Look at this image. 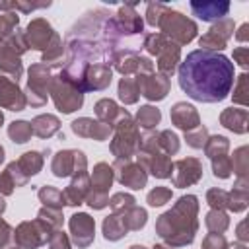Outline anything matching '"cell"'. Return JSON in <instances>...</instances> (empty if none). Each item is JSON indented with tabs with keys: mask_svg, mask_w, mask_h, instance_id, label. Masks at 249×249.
<instances>
[{
	"mask_svg": "<svg viewBox=\"0 0 249 249\" xmlns=\"http://www.w3.org/2000/svg\"><path fill=\"white\" fill-rule=\"evenodd\" d=\"M233 80V62L214 51H193L179 66L181 89L191 99L202 103H216L226 99Z\"/></svg>",
	"mask_w": 249,
	"mask_h": 249,
	"instance_id": "cell-1",
	"label": "cell"
},
{
	"mask_svg": "<svg viewBox=\"0 0 249 249\" xmlns=\"http://www.w3.org/2000/svg\"><path fill=\"white\" fill-rule=\"evenodd\" d=\"M196 208H198L196 196H193V195L181 196L179 202L169 212L160 216V220L156 224V230L161 235V239H165L167 243H171L175 247L191 243L196 230L187 228V222L189 224H196V220H195Z\"/></svg>",
	"mask_w": 249,
	"mask_h": 249,
	"instance_id": "cell-2",
	"label": "cell"
},
{
	"mask_svg": "<svg viewBox=\"0 0 249 249\" xmlns=\"http://www.w3.org/2000/svg\"><path fill=\"white\" fill-rule=\"evenodd\" d=\"M158 27H161L163 35H169L179 45L189 43L196 35V25L191 19H187L183 14L173 12V10H165V14L161 16Z\"/></svg>",
	"mask_w": 249,
	"mask_h": 249,
	"instance_id": "cell-3",
	"label": "cell"
},
{
	"mask_svg": "<svg viewBox=\"0 0 249 249\" xmlns=\"http://www.w3.org/2000/svg\"><path fill=\"white\" fill-rule=\"evenodd\" d=\"M49 88H51V93H53V99H54L56 109L62 111V113L76 111L82 105V101H84V93L78 88H74L70 82H66L62 76L51 80V86Z\"/></svg>",
	"mask_w": 249,
	"mask_h": 249,
	"instance_id": "cell-4",
	"label": "cell"
},
{
	"mask_svg": "<svg viewBox=\"0 0 249 249\" xmlns=\"http://www.w3.org/2000/svg\"><path fill=\"white\" fill-rule=\"evenodd\" d=\"M51 230L43 220H33V222H23L19 224V228L16 230V243L21 247V249H37L39 245L47 243L49 237H51Z\"/></svg>",
	"mask_w": 249,
	"mask_h": 249,
	"instance_id": "cell-5",
	"label": "cell"
},
{
	"mask_svg": "<svg viewBox=\"0 0 249 249\" xmlns=\"http://www.w3.org/2000/svg\"><path fill=\"white\" fill-rule=\"evenodd\" d=\"M51 70L47 64H33L27 80V99L31 105H43L47 101V88L51 86Z\"/></svg>",
	"mask_w": 249,
	"mask_h": 249,
	"instance_id": "cell-6",
	"label": "cell"
},
{
	"mask_svg": "<svg viewBox=\"0 0 249 249\" xmlns=\"http://www.w3.org/2000/svg\"><path fill=\"white\" fill-rule=\"evenodd\" d=\"M86 171V156L80 150L58 152L53 160V173L56 177H68L70 173Z\"/></svg>",
	"mask_w": 249,
	"mask_h": 249,
	"instance_id": "cell-7",
	"label": "cell"
},
{
	"mask_svg": "<svg viewBox=\"0 0 249 249\" xmlns=\"http://www.w3.org/2000/svg\"><path fill=\"white\" fill-rule=\"evenodd\" d=\"M136 84H138V91L150 99V101H156V99H163L167 89H169V82L163 74H154V72H146V74H138L136 78Z\"/></svg>",
	"mask_w": 249,
	"mask_h": 249,
	"instance_id": "cell-8",
	"label": "cell"
},
{
	"mask_svg": "<svg viewBox=\"0 0 249 249\" xmlns=\"http://www.w3.org/2000/svg\"><path fill=\"white\" fill-rule=\"evenodd\" d=\"M93 218H89V214L86 212H78L70 218V231H72V239L78 247H88L93 241Z\"/></svg>",
	"mask_w": 249,
	"mask_h": 249,
	"instance_id": "cell-9",
	"label": "cell"
},
{
	"mask_svg": "<svg viewBox=\"0 0 249 249\" xmlns=\"http://www.w3.org/2000/svg\"><path fill=\"white\" fill-rule=\"evenodd\" d=\"M53 35H54V31H53V27H51L45 19H33V21L27 25L25 41H27V47L45 51V49L49 47Z\"/></svg>",
	"mask_w": 249,
	"mask_h": 249,
	"instance_id": "cell-10",
	"label": "cell"
},
{
	"mask_svg": "<svg viewBox=\"0 0 249 249\" xmlns=\"http://www.w3.org/2000/svg\"><path fill=\"white\" fill-rule=\"evenodd\" d=\"M175 173H173V185L175 187H187L191 183H196L202 175V165L198 160L195 158H187V160H179L175 163Z\"/></svg>",
	"mask_w": 249,
	"mask_h": 249,
	"instance_id": "cell-11",
	"label": "cell"
},
{
	"mask_svg": "<svg viewBox=\"0 0 249 249\" xmlns=\"http://www.w3.org/2000/svg\"><path fill=\"white\" fill-rule=\"evenodd\" d=\"M231 31H233V23L230 19H224L218 25H214L206 35L200 37V47H204L206 51L218 53V51H222L226 47V41L230 39Z\"/></svg>",
	"mask_w": 249,
	"mask_h": 249,
	"instance_id": "cell-12",
	"label": "cell"
},
{
	"mask_svg": "<svg viewBox=\"0 0 249 249\" xmlns=\"http://www.w3.org/2000/svg\"><path fill=\"white\" fill-rule=\"evenodd\" d=\"M115 167H121L119 171V181L124 187L130 189H142L146 185V169L140 163H130L128 160H117Z\"/></svg>",
	"mask_w": 249,
	"mask_h": 249,
	"instance_id": "cell-13",
	"label": "cell"
},
{
	"mask_svg": "<svg viewBox=\"0 0 249 249\" xmlns=\"http://www.w3.org/2000/svg\"><path fill=\"white\" fill-rule=\"evenodd\" d=\"M25 103V95L19 91L18 84L0 76V105L8 107L10 111H21Z\"/></svg>",
	"mask_w": 249,
	"mask_h": 249,
	"instance_id": "cell-14",
	"label": "cell"
},
{
	"mask_svg": "<svg viewBox=\"0 0 249 249\" xmlns=\"http://www.w3.org/2000/svg\"><path fill=\"white\" fill-rule=\"evenodd\" d=\"M89 193V179H88V173L86 171H78L74 181L62 191L64 195V202L70 204V206H76V204H82V200L88 196Z\"/></svg>",
	"mask_w": 249,
	"mask_h": 249,
	"instance_id": "cell-15",
	"label": "cell"
},
{
	"mask_svg": "<svg viewBox=\"0 0 249 249\" xmlns=\"http://www.w3.org/2000/svg\"><path fill=\"white\" fill-rule=\"evenodd\" d=\"M72 130L80 136H88V138H95V140H105L111 134V124L105 123H97L91 119H78L72 123Z\"/></svg>",
	"mask_w": 249,
	"mask_h": 249,
	"instance_id": "cell-16",
	"label": "cell"
},
{
	"mask_svg": "<svg viewBox=\"0 0 249 249\" xmlns=\"http://www.w3.org/2000/svg\"><path fill=\"white\" fill-rule=\"evenodd\" d=\"M191 10L202 21H214L228 14L230 4L228 2H191Z\"/></svg>",
	"mask_w": 249,
	"mask_h": 249,
	"instance_id": "cell-17",
	"label": "cell"
},
{
	"mask_svg": "<svg viewBox=\"0 0 249 249\" xmlns=\"http://www.w3.org/2000/svg\"><path fill=\"white\" fill-rule=\"evenodd\" d=\"M171 121L185 132L198 126V115H196L195 107H191L187 103H175V107L171 109Z\"/></svg>",
	"mask_w": 249,
	"mask_h": 249,
	"instance_id": "cell-18",
	"label": "cell"
},
{
	"mask_svg": "<svg viewBox=\"0 0 249 249\" xmlns=\"http://www.w3.org/2000/svg\"><path fill=\"white\" fill-rule=\"evenodd\" d=\"M177 60H179V47L167 41L165 47L158 53V70H160V74H163V76L173 74V70L177 66Z\"/></svg>",
	"mask_w": 249,
	"mask_h": 249,
	"instance_id": "cell-19",
	"label": "cell"
},
{
	"mask_svg": "<svg viewBox=\"0 0 249 249\" xmlns=\"http://www.w3.org/2000/svg\"><path fill=\"white\" fill-rule=\"evenodd\" d=\"M220 121H222V124L226 128H230L233 132H239L241 134V132L247 130V111L245 109H233V107H230V109H226L222 113Z\"/></svg>",
	"mask_w": 249,
	"mask_h": 249,
	"instance_id": "cell-20",
	"label": "cell"
},
{
	"mask_svg": "<svg viewBox=\"0 0 249 249\" xmlns=\"http://www.w3.org/2000/svg\"><path fill=\"white\" fill-rule=\"evenodd\" d=\"M113 183V167H109L107 163H97L91 175V187L93 193H103L107 195V189Z\"/></svg>",
	"mask_w": 249,
	"mask_h": 249,
	"instance_id": "cell-21",
	"label": "cell"
},
{
	"mask_svg": "<svg viewBox=\"0 0 249 249\" xmlns=\"http://www.w3.org/2000/svg\"><path fill=\"white\" fill-rule=\"evenodd\" d=\"M58 126H60V123H58L56 117H53V115H39L31 123V132H35L41 138H47V136H53L58 130Z\"/></svg>",
	"mask_w": 249,
	"mask_h": 249,
	"instance_id": "cell-22",
	"label": "cell"
},
{
	"mask_svg": "<svg viewBox=\"0 0 249 249\" xmlns=\"http://www.w3.org/2000/svg\"><path fill=\"white\" fill-rule=\"evenodd\" d=\"M126 226L123 222V218L119 214H113V216H107L105 222H103V233H105V239H111V241H117L121 239L123 235H126Z\"/></svg>",
	"mask_w": 249,
	"mask_h": 249,
	"instance_id": "cell-23",
	"label": "cell"
},
{
	"mask_svg": "<svg viewBox=\"0 0 249 249\" xmlns=\"http://www.w3.org/2000/svg\"><path fill=\"white\" fill-rule=\"evenodd\" d=\"M16 163H18L19 171H21L25 177H29V175L39 173V169H41V165H43V158H41L39 152H27V154H23Z\"/></svg>",
	"mask_w": 249,
	"mask_h": 249,
	"instance_id": "cell-24",
	"label": "cell"
},
{
	"mask_svg": "<svg viewBox=\"0 0 249 249\" xmlns=\"http://www.w3.org/2000/svg\"><path fill=\"white\" fill-rule=\"evenodd\" d=\"M247 206V187L245 181H239L237 187H233L231 193H228V208L233 212H241Z\"/></svg>",
	"mask_w": 249,
	"mask_h": 249,
	"instance_id": "cell-25",
	"label": "cell"
},
{
	"mask_svg": "<svg viewBox=\"0 0 249 249\" xmlns=\"http://www.w3.org/2000/svg\"><path fill=\"white\" fill-rule=\"evenodd\" d=\"M39 198H41V202H43L47 208H56V210H60V208L66 204L62 191H58V189H54V187H49V185L39 191Z\"/></svg>",
	"mask_w": 249,
	"mask_h": 249,
	"instance_id": "cell-26",
	"label": "cell"
},
{
	"mask_svg": "<svg viewBox=\"0 0 249 249\" xmlns=\"http://www.w3.org/2000/svg\"><path fill=\"white\" fill-rule=\"evenodd\" d=\"M119 113H121V109L115 105V101H111V99H101V101H97V105H95V115L101 119V123H105V124H113V121H115V117H119Z\"/></svg>",
	"mask_w": 249,
	"mask_h": 249,
	"instance_id": "cell-27",
	"label": "cell"
},
{
	"mask_svg": "<svg viewBox=\"0 0 249 249\" xmlns=\"http://www.w3.org/2000/svg\"><path fill=\"white\" fill-rule=\"evenodd\" d=\"M138 84L132 80V78H128V76H124L123 80H121V84H119V97H121V101H124V103H134L136 99H138Z\"/></svg>",
	"mask_w": 249,
	"mask_h": 249,
	"instance_id": "cell-28",
	"label": "cell"
},
{
	"mask_svg": "<svg viewBox=\"0 0 249 249\" xmlns=\"http://www.w3.org/2000/svg\"><path fill=\"white\" fill-rule=\"evenodd\" d=\"M123 222H124L126 230H140L146 224V210H142L138 206H132L130 210H126L123 214Z\"/></svg>",
	"mask_w": 249,
	"mask_h": 249,
	"instance_id": "cell-29",
	"label": "cell"
},
{
	"mask_svg": "<svg viewBox=\"0 0 249 249\" xmlns=\"http://www.w3.org/2000/svg\"><path fill=\"white\" fill-rule=\"evenodd\" d=\"M8 134H10V138H12L14 142L23 144V142H27L29 136H31V124L25 123V121H14V123L10 124V128H8Z\"/></svg>",
	"mask_w": 249,
	"mask_h": 249,
	"instance_id": "cell-30",
	"label": "cell"
},
{
	"mask_svg": "<svg viewBox=\"0 0 249 249\" xmlns=\"http://www.w3.org/2000/svg\"><path fill=\"white\" fill-rule=\"evenodd\" d=\"M230 144H228V138L224 136H212L210 140H206L204 144V152L208 158H218V156H226Z\"/></svg>",
	"mask_w": 249,
	"mask_h": 249,
	"instance_id": "cell-31",
	"label": "cell"
},
{
	"mask_svg": "<svg viewBox=\"0 0 249 249\" xmlns=\"http://www.w3.org/2000/svg\"><path fill=\"white\" fill-rule=\"evenodd\" d=\"M158 148H161L165 156L175 154V152L179 150V138H177V134L171 132V130L160 132V134H158Z\"/></svg>",
	"mask_w": 249,
	"mask_h": 249,
	"instance_id": "cell-32",
	"label": "cell"
},
{
	"mask_svg": "<svg viewBox=\"0 0 249 249\" xmlns=\"http://www.w3.org/2000/svg\"><path fill=\"white\" fill-rule=\"evenodd\" d=\"M228 224H230V220L222 210H212L206 216V228L210 231H214V233H222L228 228Z\"/></svg>",
	"mask_w": 249,
	"mask_h": 249,
	"instance_id": "cell-33",
	"label": "cell"
},
{
	"mask_svg": "<svg viewBox=\"0 0 249 249\" xmlns=\"http://www.w3.org/2000/svg\"><path fill=\"white\" fill-rule=\"evenodd\" d=\"M160 111L156 109V107H150V105H146V107H140V111H138V124H142L144 128H154V124H158L160 123Z\"/></svg>",
	"mask_w": 249,
	"mask_h": 249,
	"instance_id": "cell-34",
	"label": "cell"
},
{
	"mask_svg": "<svg viewBox=\"0 0 249 249\" xmlns=\"http://www.w3.org/2000/svg\"><path fill=\"white\" fill-rule=\"evenodd\" d=\"M109 206L113 208L115 214H124L126 210H130L134 206V196L132 195H124V193H117L109 200Z\"/></svg>",
	"mask_w": 249,
	"mask_h": 249,
	"instance_id": "cell-35",
	"label": "cell"
},
{
	"mask_svg": "<svg viewBox=\"0 0 249 249\" xmlns=\"http://www.w3.org/2000/svg\"><path fill=\"white\" fill-rule=\"evenodd\" d=\"M39 220H43L53 230H58L62 226V214L56 208H41L39 210Z\"/></svg>",
	"mask_w": 249,
	"mask_h": 249,
	"instance_id": "cell-36",
	"label": "cell"
},
{
	"mask_svg": "<svg viewBox=\"0 0 249 249\" xmlns=\"http://www.w3.org/2000/svg\"><path fill=\"white\" fill-rule=\"evenodd\" d=\"M60 56H62V43H60V37L54 33L47 51H45V54H43V62L47 64V62H53V60H60Z\"/></svg>",
	"mask_w": 249,
	"mask_h": 249,
	"instance_id": "cell-37",
	"label": "cell"
},
{
	"mask_svg": "<svg viewBox=\"0 0 249 249\" xmlns=\"http://www.w3.org/2000/svg\"><path fill=\"white\" fill-rule=\"evenodd\" d=\"M212 169H214V175L220 177V179L230 177V173H231V161H230V158L228 156L212 158Z\"/></svg>",
	"mask_w": 249,
	"mask_h": 249,
	"instance_id": "cell-38",
	"label": "cell"
},
{
	"mask_svg": "<svg viewBox=\"0 0 249 249\" xmlns=\"http://www.w3.org/2000/svg\"><path fill=\"white\" fill-rule=\"evenodd\" d=\"M18 27V16L16 14H2L0 16V41L6 39L10 33H14Z\"/></svg>",
	"mask_w": 249,
	"mask_h": 249,
	"instance_id": "cell-39",
	"label": "cell"
},
{
	"mask_svg": "<svg viewBox=\"0 0 249 249\" xmlns=\"http://www.w3.org/2000/svg\"><path fill=\"white\" fill-rule=\"evenodd\" d=\"M171 198V191L165 187H156L154 191L148 193V204L150 206H161Z\"/></svg>",
	"mask_w": 249,
	"mask_h": 249,
	"instance_id": "cell-40",
	"label": "cell"
},
{
	"mask_svg": "<svg viewBox=\"0 0 249 249\" xmlns=\"http://www.w3.org/2000/svg\"><path fill=\"white\" fill-rule=\"evenodd\" d=\"M206 198H208V202H210V206H212L214 210H222L224 206H228V193L222 191V189H212V191H208Z\"/></svg>",
	"mask_w": 249,
	"mask_h": 249,
	"instance_id": "cell-41",
	"label": "cell"
},
{
	"mask_svg": "<svg viewBox=\"0 0 249 249\" xmlns=\"http://www.w3.org/2000/svg\"><path fill=\"white\" fill-rule=\"evenodd\" d=\"M185 136H187V142L193 146V148H202L204 144H206V128L204 126H196V130L193 132V130H189V132H185Z\"/></svg>",
	"mask_w": 249,
	"mask_h": 249,
	"instance_id": "cell-42",
	"label": "cell"
},
{
	"mask_svg": "<svg viewBox=\"0 0 249 249\" xmlns=\"http://www.w3.org/2000/svg\"><path fill=\"white\" fill-rule=\"evenodd\" d=\"M202 249H228V241L222 233H208L202 241Z\"/></svg>",
	"mask_w": 249,
	"mask_h": 249,
	"instance_id": "cell-43",
	"label": "cell"
},
{
	"mask_svg": "<svg viewBox=\"0 0 249 249\" xmlns=\"http://www.w3.org/2000/svg\"><path fill=\"white\" fill-rule=\"evenodd\" d=\"M245 148H239L235 154H233V160H237V165L231 167V171L237 173L239 181H245V171H247V158H245Z\"/></svg>",
	"mask_w": 249,
	"mask_h": 249,
	"instance_id": "cell-44",
	"label": "cell"
},
{
	"mask_svg": "<svg viewBox=\"0 0 249 249\" xmlns=\"http://www.w3.org/2000/svg\"><path fill=\"white\" fill-rule=\"evenodd\" d=\"M49 247L51 249H70V243H68V237L64 231L60 230H54L49 237Z\"/></svg>",
	"mask_w": 249,
	"mask_h": 249,
	"instance_id": "cell-45",
	"label": "cell"
},
{
	"mask_svg": "<svg viewBox=\"0 0 249 249\" xmlns=\"http://www.w3.org/2000/svg\"><path fill=\"white\" fill-rule=\"evenodd\" d=\"M165 10H167V8H165L163 4H150V6H148V23L156 27V25L160 23L161 16L165 14Z\"/></svg>",
	"mask_w": 249,
	"mask_h": 249,
	"instance_id": "cell-46",
	"label": "cell"
},
{
	"mask_svg": "<svg viewBox=\"0 0 249 249\" xmlns=\"http://www.w3.org/2000/svg\"><path fill=\"white\" fill-rule=\"evenodd\" d=\"M10 241H12V228L4 220H0V249H4Z\"/></svg>",
	"mask_w": 249,
	"mask_h": 249,
	"instance_id": "cell-47",
	"label": "cell"
},
{
	"mask_svg": "<svg viewBox=\"0 0 249 249\" xmlns=\"http://www.w3.org/2000/svg\"><path fill=\"white\" fill-rule=\"evenodd\" d=\"M245 86H247V74H241L239 76V88H237V95H235V101H239V103H247V97H245Z\"/></svg>",
	"mask_w": 249,
	"mask_h": 249,
	"instance_id": "cell-48",
	"label": "cell"
},
{
	"mask_svg": "<svg viewBox=\"0 0 249 249\" xmlns=\"http://www.w3.org/2000/svg\"><path fill=\"white\" fill-rule=\"evenodd\" d=\"M247 47H241V49H235L233 51V56H235V60L239 62V66H243V68H247V64H249V60H247Z\"/></svg>",
	"mask_w": 249,
	"mask_h": 249,
	"instance_id": "cell-49",
	"label": "cell"
},
{
	"mask_svg": "<svg viewBox=\"0 0 249 249\" xmlns=\"http://www.w3.org/2000/svg\"><path fill=\"white\" fill-rule=\"evenodd\" d=\"M247 29H249V25H247V23H243V25H241V29H239V33H237L235 37H237L239 41H245V39H247V33H245Z\"/></svg>",
	"mask_w": 249,
	"mask_h": 249,
	"instance_id": "cell-50",
	"label": "cell"
},
{
	"mask_svg": "<svg viewBox=\"0 0 249 249\" xmlns=\"http://www.w3.org/2000/svg\"><path fill=\"white\" fill-rule=\"evenodd\" d=\"M4 208H6V202H4V200H2V198H0V214H2V212H4Z\"/></svg>",
	"mask_w": 249,
	"mask_h": 249,
	"instance_id": "cell-51",
	"label": "cell"
},
{
	"mask_svg": "<svg viewBox=\"0 0 249 249\" xmlns=\"http://www.w3.org/2000/svg\"><path fill=\"white\" fill-rule=\"evenodd\" d=\"M2 160H4V150H2V146H0V163H2Z\"/></svg>",
	"mask_w": 249,
	"mask_h": 249,
	"instance_id": "cell-52",
	"label": "cell"
},
{
	"mask_svg": "<svg viewBox=\"0 0 249 249\" xmlns=\"http://www.w3.org/2000/svg\"><path fill=\"white\" fill-rule=\"evenodd\" d=\"M130 249H146V247H142V245H132Z\"/></svg>",
	"mask_w": 249,
	"mask_h": 249,
	"instance_id": "cell-53",
	"label": "cell"
},
{
	"mask_svg": "<svg viewBox=\"0 0 249 249\" xmlns=\"http://www.w3.org/2000/svg\"><path fill=\"white\" fill-rule=\"evenodd\" d=\"M233 249H245V247H243V245H235Z\"/></svg>",
	"mask_w": 249,
	"mask_h": 249,
	"instance_id": "cell-54",
	"label": "cell"
},
{
	"mask_svg": "<svg viewBox=\"0 0 249 249\" xmlns=\"http://www.w3.org/2000/svg\"><path fill=\"white\" fill-rule=\"evenodd\" d=\"M154 249H165V247H161V245H156V247H154Z\"/></svg>",
	"mask_w": 249,
	"mask_h": 249,
	"instance_id": "cell-55",
	"label": "cell"
},
{
	"mask_svg": "<svg viewBox=\"0 0 249 249\" xmlns=\"http://www.w3.org/2000/svg\"><path fill=\"white\" fill-rule=\"evenodd\" d=\"M2 121H4V117H2V113H0V124H2Z\"/></svg>",
	"mask_w": 249,
	"mask_h": 249,
	"instance_id": "cell-56",
	"label": "cell"
}]
</instances>
